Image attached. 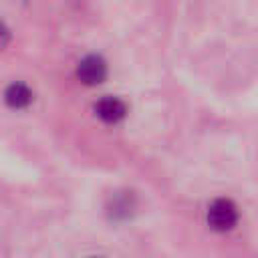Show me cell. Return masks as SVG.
<instances>
[{
    "mask_svg": "<svg viewBox=\"0 0 258 258\" xmlns=\"http://www.w3.org/2000/svg\"><path fill=\"white\" fill-rule=\"evenodd\" d=\"M238 222V208L232 200L218 198L208 208V224L216 232H228Z\"/></svg>",
    "mask_w": 258,
    "mask_h": 258,
    "instance_id": "cell-1",
    "label": "cell"
},
{
    "mask_svg": "<svg viewBox=\"0 0 258 258\" xmlns=\"http://www.w3.org/2000/svg\"><path fill=\"white\" fill-rule=\"evenodd\" d=\"M77 77H79L81 83H85L89 87H95V85L105 81V77H107V62L99 54H89V56H85L79 62Z\"/></svg>",
    "mask_w": 258,
    "mask_h": 258,
    "instance_id": "cell-2",
    "label": "cell"
},
{
    "mask_svg": "<svg viewBox=\"0 0 258 258\" xmlns=\"http://www.w3.org/2000/svg\"><path fill=\"white\" fill-rule=\"evenodd\" d=\"M95 113L105 123H117V121H121L125 117L127 105L121 99H117V97H103V99L97 101Z\"/></svg>",
    "mask_w": 258,
    "mask_h": 258,
    "instance_id": "cell-3",
    "label": "cell"
},
{
    "mask_svg": "<svg viewBox=\"0 0 258 258\" xmlns=\"http://www.w3.org/2000/svg\"><path fill=\"white\" fill-rule=\"evenodd\" d=\"M32 99H34V95H32L30 87L24 83H12L4 91V101L12 109H24L32 103Z\"/></svg>",
    "mask_w": 258,
    "mask_h": 258,
    "instance_id": "cell-4",
    "label": "cell"
},
{
    "mask_svg": "<svg viewBox=\"0 0 258 258\" xmlns=\"http://www.w3.org/2000/svg\"><path fill=\"white\" fill-rule=\"evenodd\" d=\"M8 42H10V30H8V26L0 20V48H4Z\"/></svg>",
    "mask_w": 258,
    "mask_h": 258,
    "instance_id": "cell-5",
    "label": "cell"
}]
</instances>
